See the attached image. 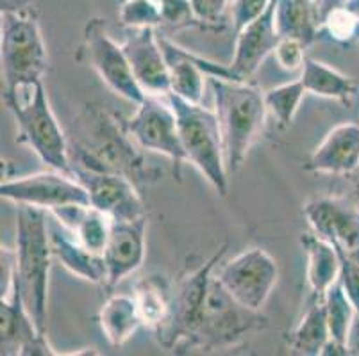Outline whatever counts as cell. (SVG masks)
I'll list each match as a JSON object with an SVG mask.
<instances>
[{
  "mask_svg": "<svg viewBox=\"0 0 359 356\" xmlns=\"http://www.w3.org/2000/svg\"><path fill=\"white\" fill-rule=\"evenodd\" d=\"M2 259L9 264L8 283L18 289L36 326L47 333L48 278L54 259L47 211L20 205L15 250H2Z\"/></svg>",
  "mask_w": 359,
  "mask_h": 356,
  "instance_id": "obj_2",
  "label": "cell"
},
{
  "mask_svg": "<svg viewBox=\"0 0 359 356\" xmlns=\"http://www.w3.org/2000/svg\"><path fill=\"white\" fill-rule=\"evenodd\" d=\"M272 0H233L231 4V20H233L234 32L243 29L245 25L259 18L269 9Z\"/></svg>",
  "mask_w": 359,
  "mask_h": 356,
  "instance_id": "obj_34",
  "label": "cell"
},
{
  "mask_svg": "<svg viewBox=\"0 0 359 356\" xmlns=\"http://www.w3.org/2000/svg\"><path fill=\"white\" fill-rule=\"evenodd\" d=\"M32 9L31 0H0V11L2 13H20Z\"/></svg>",
  "mask_w": 359,
  "mask_h": 356,
  "instance_id": "obj_37",
  "label": "cell"
},
{
  "mask_svg": "<svg viewBox=\"0 0 359 356\" xmlns=\"http://www.w3.org/2000/svg\"><path fill=\"white\" fill-rule=\"evenodd\" d=\"M48 214L60 221L83 246L102 257L113 225L109 215L91 205H68Z\"/></svg>",
  "mask_w": 359,
  "mask_h": 356,
  "instance_id": "obj_22",
  "label": "cell"
},
{
  "mask_svg": "<svg viewBox=\"0 0 359 356\" xmlns=\"http://www.w3.org/2000/svg\"><path fill=\"white\" fill-rule=\"evenodd\" d=\"M320 24L318 0H277L276 25L280 38H295L309 47L318 39Z\"/></svg>",
  "mask_w": 359,
  "mask_h": 356,
  "instance_id": "obj_24",
  "label": "cell"
},
{
  "mask_svg": "<svg viewBox=\"0 0 359 356\" xmlns=\"http://www.w3.org/2000/svg\"><path fill=\"white\" fill-rule=\"evenodd\" d=\"M276 8L277 0H272L269 9L259 18L236 32V45H234L231 68L241 80H249L250 77H254L261 63L270 54H273L279 43L280 36L276 25Z\"/></svg>",
  "mask_w": 359,
  "mask_h": 356,
  "instance_id": "obj_19",
  "label": "cell"
},
{
  "mask_svg": "<svg viewBox=\"0 0 359 356\" xmlns=\"http://www.w3.org/2000/svg\"><path fill=\"white\" fill-rule=\"evenodd\" d=\"M147 218L135 221H113L102 251L106 287L113 289L129 274L136 273L145 260Z\"/></svg>",
  "mask_w": 359,
  "mask_h": 356,
  "instance_id": "obj_18",
  "label": "cell"
},
{
  "mask_svg": "<svg viewBox=\"0 0 359 356\" xmlns=\"http://www.w3.org/2000/svg\"><path fill=\"white\" fill-rule=\"evenodd\" d=\"M269 325V319L261 312L245 308L218 282L217 274L210 282L195 332L186 351H213V349L233 348L247 335L259 332Z\"/></svg>",
  "mask_w": 359,
  "mask_h": 356,
  "instance_id": "obj_6",
  "label": "cell"
},
{
  "mask_svg": "<svg viewBox=\"0 0 359 356\" xmlns=\"http://www.w3.org/2000/svg\"><path fill=\"white\" fill-rule=\"evenodd\" d=\"M0 196L2 200L16 204L18 207L29 205L47 212L68 205H90L86 187L75 176L50 168L48 171L2 180Z\"/></svg>",
  "mask_w": 359,
  "mask_h": 356,
  "instance_id": "obj_11",
  "label": "cell"
},
{
  "mask_svg": "<svg viewBox=\"0 0 359 356\" xmlns=\"http://www.w3.org/2000/svg\"><path fill=\"white\" fill-rule=\"evenodd\" d=\"M229 243H224L210 259L201 267L186 274L174 290L170 315L161 328L154 332L156 339L165 349H174L177 353H186L190 339L195 332L205 294L210 289V282L215 274V267L220 264L222 257L227 253Z\"/></svg>",
  "mask_w": 359,
  "mask_h": 356,
  "instance_id": "obj_8",
  "label": "cell"
},
{
  "mask_svg": "<svg viewBox=\"0 0 359 356\" xmlns=\"http://www.w3.org/2000/svg\"><path fill=\"white\" fill-rule=\"evenodd\" d=\"M306 45L302 41L295 38H280L279 43H277L273 55H276V61L280 68H285L288 71H297L302 70L306 61Z\"/></svg>",
  "mask_w": 359,
  "mask_h": 356,
  "instance_id": "obj_33",
  "label": "cell"
},
{
  "mask_svg": "<svg viewBox=\"0 0 359 356\" xmlns=\"http://www.w3.org/2000/svg\"><path fill=\"white\" fill-rule=\"evenodd\" d=\"M218 282L245 308L261 312L279 278V267L269 251L249 248L217 271Z\"/></svg>",
  "mask_w": 359,
  "mask_h": 356,
  "instance_id": "obj_10",
  "label": "cell"
},
{
  "mask_svg": "<svg viewBox=\"0 0 359 356\" xmlns=\"http://www.w3.org/2000/svg\"><path fill=\"white\" fill-rule=\"evenodd\" d=\"M358 204H359V194H358Z\"/></svg>",
  "mask_w": 359,
  "mask_h": 356,
  "instance_id": "obj_39",
  "label": "cell"
},
{
  "mask_svg": "<svg viewBox=\"0 0 359 356\" xmlns=\"http://www.w3.org/2000/svg\"><path fill=\"white\" fill-rule=\"evenodd\" d=\"M74 176L86 187L90 205L113 221H135L147 218L140 189L129 178L116 173L74 169Z\"/></svg>",
  "mask_w": 359,
  "mask_h": 356,
  "instance_id": "obj_14",
  "label": "cell"
},
{
  "mask_svg": "<svg viewBox=\"0 0 359 356\" xmlns=\"http://www.w3.org/2000/svg\"><path fill=\"white\" fill-rule=\"evenodd\" d=\"M158 2H161V0H158Z\"/></svg>",
  "mask_w": 359,
  "mask_h": 356,
  "instance_id": "obj_40",
  "label": "cell"
},
{
  "mask_svg": "<svg viewBox=\"0 0 359 356\" xmlns=\"http://www.w3.org/2000/svg\"><path fill=\"white\" fill-rule=\"evenodd\" d=\"M300 80L308 93L344 104H351L352 97L358 91V84L354 78L347 77L336 68H331L329 64L313 57H306Z\"/></svg>",
  "mask_w": 359,
  "mask_h": 356,
  "instance_id": "obj_28",
  "label": "cell"
},
{
  "mask_svg": "<svg viewBox=\"0 0 359 356\" xmlns=\"http://www.w3.org/2000/svg\"><path fill=\"white\" fill-rule=\"evenodd\" d=\"M166 100L177 116L179 136L186 161L201 171L218 194L225 196L229 171L225 168L224 143L217 113L174 93L166 94Z\"/></svg>",
  "mask_w": 359,
  "mask_h": 356,
  "instance_id": "obj_5",
  "label": "cell"
},
{
  "mask_svg": "<svg viewBox=\"0 0 359 356\" xmlns=\"http://www.w3.org/2000/svg\"><path fill=\"white\" fill-rule=\"evenodd\" d=\"M344 6L358 18L359 22V0H344Z\"/></svg>",
  "mask_w": 359,
  "mask_h": 356,
  "instance_id": "obj_38",
  "label": "cell"
},
{
  "mask_svg": "<svg viewBox=\"0 0 359 356\" xmlns=\"http://www.w3.org/2000/svg\"><path fill=\"white\" fill-rule=\"evenodd\" d=\"M133 296L138 303L143 326L152 328V332L161 328L168 319L172 298H174V289L170 287L168 280L161 274H149L136 283Z\"/></svg>",
  "mask_w": 359,
  "mask_h": 356,
  "instance_id": "obj_29",
  "label": "cell"
},
{
  "mask_svg": "<svg viewBox=\"0 0 359 356\" xmlns=\"http://www.w3.org/2000/svg\"><path fill=\"white\" fill-rule=\"evenodd\" d=\"M329 341H331V333H329L325 299L309 296L304 315L300 318L299 325L295 326L290 337V349L295 355L318 356L324 353Z\"/></svg>",
  "mask_w": 359,
  "mask_h": 356,
  "instance_id": "obj_25",
  "label": "cell"
},
{
  "mask_svg": "<svg viewBox=\"0 0 359 356\" xmlns=\"http://www.w3.org/2000/svg\"><path fill=\"white\" fill-rule=\"evenodd\" d=\"M120 24L129 29L161 25V6L158 0H126L118 13Z\"/></svg>",
  "mask_w": 359,
  "mask_h": 356,
  "instance_id": "obj_31",
  "label": "cell"
},
{
  "mask_svg": "<svg viewBox=\"0 0 359 356\" xmlns=\"http://www.w3.org/2000/svg\"><path fill=\"white\" fill-rule=\"evenodd\" d=\"M161 25H166L170 31L188 27H204L195 13L191 0H161Z\"/></svg>",
  "mask_w": 359,
  "mask_h": 356,
  "instance_id": "obj_32",
  "label": "cell"
},
{
  "mask_svg": "<svg viewBox=\"0 0 359 356\" xmlns=\"http://www.w3.org/2000/svg\"><path fill=\"white\" fill-rule=\"evenodd\" d=\"M0 355L2 356H50L57 355L25 308L20 292L8 283L0 299Z\"/></svg>",
  "mask_w": 359,
  "mask_h": 356,
  "instance_id": "obj_13",
  "label": "cell"
},
{
  "mask_svg": "<svg viewBox=\"0 0 359 356\" xmlns=\"http://www.w3.org/2000/svg\"><path fill=\"white\" fill-rule=\"evenodd\" d=\"M359 166V125L341 123L329 130L309 155L304 169L320 175H348Z\"/></svg>",
  "mask_w": 359,
  "mask_h": 356,
  "instance_id": "obj_20",
  "label": "cell"
},
{
  "mask_svg": "<svg viewBox=\"0 0 359 356\" xmlns=\"http://www.w3.org/2000/svg\"><path fill=\"white\" fill-rule=\"evenodd\" d=\"M339 282L344 285L348 299L354 305L355 313H358L359 321V262L358 260L344 259L341 257V274H339Z\"/></svg>",
  "mask_w": 359,
  "mask_h": 356,
  "instance_id": "obj_35",
  "label": "cell"
},
{
  "mask_svg": "<svg viewBox=\"0 0 359 356\" xmlns=\"http://www.w3.org/2000/svg\"><path fill=\"white\" fill-rule=\"evenodd\" d=\"M67 136L74 169L116 173L140 191L158 180L159 171L147 164L143 148L127 129V120L106 106L86 104Z\"/></svg>",
  "mask_w": 359,
  "mask_h": 356,
  "instance_id": "obj_1",
  "label": "cell"
},
{
  "mask_svg": "<svg viewBox=\"0 0 359 356\" xmlns=\"http://www.w3.org/2000/svg\"><path fill=\"white\" fill-rule=\"evenodd\" d=\"M0 34L4 87L41 80L47 71L48 55L34 11L2 13Z\"/></svg>",
  "mask_w": 359,
  "mask_h": 356,
  "instance_id": "obj_7",
  "label": "cell"
},
{
  "mask_svg": "<svg viewBox=\"0 0 359 356\" xmlns=\"http://www.w3.org/2000/svg\"><path fill=\"white\" fill-rule=\"evenodd\" d=\"M2 100L15 118L18 141L27 145L50 169L74 176L68 136L52 113L43 80L4 87Z\"/></svg>",
  "mask_w": 359,
  "mask_h": 356,
  "instance_id": "obj_3",
  "label": "cell"
},
{
  "mask_svg": "<svg viewBox=\"0 0 359 356\" xmlns=\"http://www.w3.org/2000/svg\"><path fill=\"white\" fill-rule=\"evenodd\" d=\"M99 325L111 346L120 348L143 326L135 296L115 294L102 305Z\"/></svg>",
  "mask_w": 359,
  "mask_h": 356,
  "instance_id": "obj_26",
  "label": "cell"
},
{
  "mask_svg": "<svg viewBox=\"0 0 359 356\" xmlns=\"http://www.w3.org/2000/svg\"><path fill=\"white\" fill-rule=\"evenodd\" d=\"M210 86L224 143L225 168L234 175L263 132L269 107L264 93L247 80L210 77Z\"/></svg>",
  "mask_w": 359,
  "mask_h": 356,
  "instance_id": "obj_4",
  "label": "cell"
},
{
  "mask_svg": "<svg viewBox=\"0 0 359 356\" xmlns=\"http://www.w3.org/2000/svg\"><path fill=\"white\" fill-rule=\"evenodd\" d=\"M122 47L143 93L166 97L170 93V68L154 27L130 29Z\"/></svg>",
  "mask_w": 359,
  "mask_h": 356,
  "instance_id": "obj_16",
  "label": "cell"
},
{
  "mask_svg": "<svg viewBox=\"0 0 359 356\" xmlns=\"http://www.w3.org/2000/svg\"><path fill=\"white\" fill-rule=\"evenodd\" d=\"M325 312H327L329 333L331 341L325 346L322 355H348V342L354 319H358L354 305L348 299L341 282H336L325 294Z\"/></svg>",
  "mask_w": 359,
  "mask_h": 356,
  "instance_id": "obj_27",
  "label": "cell"
},
{
  "mask_svg": "<svg viewBox=\"0 0 359 356\" xmlns=\"http://www.w3.org/2000/svg\"><path fill=\"white\" fill-rule=\"evenodd\" d=\"M127 129L143 150L168 157L175 166V176H181V166L188 161L179 136L177 116L166 97L147 94L136 113L127 120Z\"/></svg>",
  "mask_w": 359,
  "mask_h": 356,
  "instance_id": "obj_12",
  "label": "cell"
},
{
  "mask_svg": "<svg viewBox=\"0 0 359 356\" xmlns=\"http://www.w3.org/2000/svg\"><path fill=\"white\" fill-rule=\"evenodd\" d=\"M306 93L308 91H306L300 78L299 80H293V83L280 84V86L272 87V90L264 93L266 107L272 113V116L276 118L277 125L280 129H288L292 125Z\"/></svg>",
  "mask_w": 359,
  "mask_h": 356,
  "instance_id": "obj_30",
  "label": "cell"
},
{
  "mask_svg": "<svg viewBox=\"0 0 359 356\" xmlns=\"http://www.w3.org/2000/svg\"><path fill=\"white\" fill-rule=\"evenodd\" d=\"M304 215L313 234L331 243L339 257L359 262V214L331 198L306 204Z\"/></svg>",
  "mask_w": 359,
  "mask_h": 356,
  "instance_id": "obj_17",
  "label": "cell"
},
{
  "mask_svg": "<svg viewBox=\"0 0 359 356\" xmlns=\"http://www.w3.org/2000/svg\"><path fill=\"white\" fill-rule=\"evenodd\" d=\"M161 47L165 50L166 61L170 68V93L190 100V102L201 104L204 94V77H218L225 80H241L234 70L224 64H218L210 59L195 55L186 48L179 47L168 38H161Z\"/></svg>",
  "mask_w": 359,
  "mask_h": 356,
  "instance_id": "obj_15",
  "label": "cell"
},
{
  "mask_svg": "<svg viewBox=\"0 0 359 356\" xmlns=\"http://www.w3.org/2000/svg\"><path fill=\"white\" fill-rule=\"evenodd\" d=\"M48 235H50L54 259L60 260L65 269L86 282L106 285V267L102 257L83 246L50 214H48Z\"/></svg>",
  "mask_w": 359,
  "mask_h": 356,
  "instance_id": "obj_21",
  "label": "cell"
},
{
  "mask_svg": "<svg viewBox=\"0 0 359 356\" xmlns=\"http://www.w3.org/2000/svg\"><path fill=\"white\" fill-rule=\"evenodd\" d=\"M300 244L308 257V285L315 298H325L327 290L339 280L341 257L331 243L313 232L300 235Z\"/></svg>",
  "mask_w": 359,
  "mask_h": 356,
  "instance_id": "obj_23",
  "label": "cell"
},
{
  "mask_svg": "<svg viewBox=\"0 0 359 356\" xmlns=\"http://www.w3.org/2000/svg\"><path fill=\"white\" fill-rule=\"evenodd\" d=\"M81 54L113 93L135 106L145 100L147 94L136 83L123 47L107 32L106 20L91 18L88 22L84 27Z\"/></svg>",
  "mask_w": 359,
  "mask_h": 356,
  "instance_id": "obj_9",
  "label": "cell"
},
{
  "mask_svg": "<svg viewBox=\"0 0 359 356\" xmlns=\"http://www.w3.org/2000/svg\"><path fill=\"white\" fill-rule=\"evenodd\" d=\"M358 337H359V335H358Z\"/></svg>",
  "mask_w": 359,
  "mask_h": 356,
  "instance_id": "obj_41",
  "label": "cell"
},
{
  "mask_svg": "<svg viewBox=\"0 0 359 356\" xmlns=\"http://www.w3.org/2000/svg\"><path fill=\"white\" fill-rule=\"evenodd\" d=\"M195 13L202 25H217L222 22L225 9L231 8L233 0H191Z\"/></svg>",
  "mask_w": 359,
  "mask_h": 356,
  "instance_id": "obj_36",
  "label": "cell"
}]
</instances>
